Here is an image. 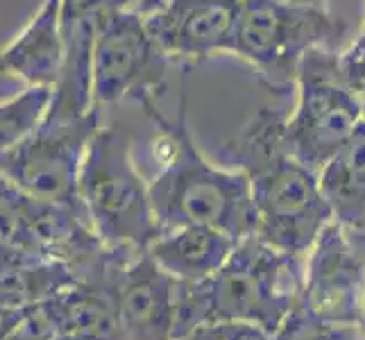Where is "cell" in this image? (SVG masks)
I'll return each mask as SVG.
<instances>
[{
    "label": "cell",
    "instance_id": "obj_1",
    "mask_svg": "<svg viewBox=\"0 0 365 340\" xmlns=\"http://www.w3.org/2000/svg\"><path fill=\"white\" fill-rule=\"evenodd\" d=\"M284 120V111L261 107L222 145L220 157L230 168L247 175L259 241L286 254L307 257L334 213L322 195L318 172L288 153Z\"/></svg>",
    "mask_w": 365,
    "mask_h": 340
},
{
    "label": "cell",
    "instance_id": "obj_2",
    "mask_svg": "<svg viewBox=\"0 0 365 340\" xmlns=\"http://www.w3.org/2000/svg\"><path fill=\"white\" fill-rule=\"evenodd\" d=\"M141 107L157 130L153 143L157 172L148 182V193L159 230L209 225L236 241L255 234L257 213L247 175L238 168H222L202 155L188 130L186 100L175 118L163 116L157 100Z\"/></svg>",
    "mask_w": 365,
    "mask_h": 340
},
{
    "label": "cell",
    "instance_id": "obj_3",
    "mask_svg": "<svg viewBox=\"0 0 365 340\" xmlns=\"http://www.w3.org/2000/svg\"><path fill=\"white\" fill-rule=\"evenodd\" d=\"M307 257L286 254L252 234L236 243L216 274L197 284L182 282L175 313V340L195 326L238 320L274 334L304 295Z\"/></svg>",
    "mask_w": 365,
    "mask_h": 340
},
{
    "label": "cell",
    "instance_id": "obj_4",
    "mask_svg": "<svg viewBox=\"0 0 365 340\" xmlns=\"http://www.w3.org/2000/svg\"><path fill=\"white\" fill-rule=\"evenodd\" d=\"M136 134L123 123L96 130L80 168V200L98 238L111 249L143 252L161 234L148 182L136 168Z\"/></svg>",
    "mask_w": 365,
    "mask_h": 340
},
{
    "label": "cell",
    "instance_id": "obj_5",
    "mask_svg": "<svg viewBox=\"0 0 365 340\" xmlns=\"http://www.w3.org/2000/svg\"><path fill=\"white\" fill-rule=\"evenodd\" d=\"M347 25L327 7L284 0H243L232 55L247 61L268 89L284 93L295 84L302 55L311 48L341 50Z\"/></svg>",
    "mask_w": 365,
    "mask_h": 340
},
{
    "label": "cell",
    "instance_id": "obj_6",
    "mask_svg": "<svg viewBox=\"0 0 365 340\" xmlns=\"http://www.w3.org/2000/svg\"><path fill=\"white\" fill-rule=\"evenodd\" d=\"M341 50L311 48L295 73V109L284 120V143L297 161L320 172L363 118V100L341 71Z\"/></svg>",
    "mask_w": 365,
    "mask_h": 340
},
{
    "label": "cell",
    "instance_id": "obj_7",
    "mask_svg": "<svg viewBox=\"0 0 365 340\" xmlns=\"http://www.w3.org/2000/svg\"><path fill=\"white\" fill-rule=\"evenodd\" d=\"M0 241L25 257L66 266L78 282L98 279L118 249L107 247L80 213L32 197L0 175Z\"/></svg>",
    "mask_w": 365,
    "mask_h": 340
},
{
    "label": "cell",
    "instance_id": "obj_8",
    "mask_svg": "<svg viewBox=\"0 0 365 340\" xmlns=\"http://www.w3.org/2000/svg\"><path fill=\"white\" fill-rule=\"evenodd\" d=\"M100 123L103 109H91L78 118L46 113L28 138L0 155V175L28 195L68 207L86 220L80 200V168Z\"/></svg>",
    "mask_w": 365,
    "mask_h": 340
},
{
    "label": "cell",
    "instance_id": "obj_9",
    "mask_svg": "<svg viewBox=\"0 0 365 340\" xmlns=\"http://www.w3.org/2000/svg\"><path fill=\"white\" fill-rule=\"evenodd\" d=\"M170 59L150 34L143 14L118 9L98 30L91 48V105L105 109L123 100L145 105L166 89Z\"/></svg>",
    "mask_w": 365,
    "mask_h": 340
},
{
    "label": "cell",
    "instance_id": "obj_10",
    "mask_svg": "<svg viewBox=\"0 0 365 340\" xmlns=\"http://www.w3.org/2000/svg\"><path fill=\"white\" fill-rule=\"evenodd\" d=\"M100 282L109 291L123 340H175L180 279L163 272L148 249L118 252Z\"/></svg>",
    "mask_w": 365,
    "mask_h": 340
},
{
    "label": "cell",
    "instance_id": "obj_11",
    "mask_svg": "<svg viewBox=\"0 0 365 340\" xmlns=\"http://www.w3.org/2000/svg\"><path fill=\"white\" fill-rule=\"evenodd\" d=\"M302 302L322 320L365 322V263L341 222L331 220L309 249Z\"/></svg>",
    "mask_w": 365,
    "mask_h": 340
},
{
    "label": "cell",
    "instance_id": "obj_12",
    "mask_svg": "<svg viewBox=\"0 0 365 340\" xmlns=\"http://www.w3.org/2000/svg\"><path fill=\"white\" fill-rule=\"evenodd\" d=\"M243 0H163L145 25L170 61L232 55Z\"/></svg>",
    "mask_w": 365,
    "mask_h": 340
},
{
    "label": "cell",
    "instance_id": "obj_13",
    "mask_svg": "<svg viewBox=\"0 0 365 340\" xmlns=\"http://www.w3.org/2000/svg\"><path fill=\"white\" fill-rule=\"evenodd\" d=\"M132 7V0H61V36L64 68L53 89L48 111L61 118H78L98 109L91 105L89 64L98 30L118 9Z\"/></svg>",
    "mask_w": 365,
    "mask_h": 340
},
{
    "label": "cell",
    "instance_id": "obj_14",
    "mask_svg": "<svg viewBox=\"0 0 365 340\" xmlns=\"http://www.w3.org/2000/svg\"><path fill=\"white\" fill-rule=\"evenodd\" d=\"M64 68L61 0H43L28 25L0 50V73L25 86L55 89Z\"/></svg>",
    "mask_w": 365,
    "mask_h": 340
},
{
    "label": "cell",
    "instance_id": "obj_15",
    "mask_svg": "<svg viewBox=\"0 0 365 340\" xmlns=\"http://www.w3.org/2000/svg\"><path fill=\"white\" fill-rule=\"evenodd\" d=\"M236 238L209 225H182L161 232L148 245V254L157 266L180 282L197 284L216 274L232 249Z\"/></svg>",
    "mask_w": 365,
    "mask_h": 340
},
{
    "label": "cell",
    "instance_id": "obj_16",
    "mask_svg": "<svg viewBox=\"0 0 365 340\" xmlns=\"http://www.w3.org/2000/svg\"><path fill=\"white\" fill-rule=\"evenodd\" d=\"M334 220L343 227L365 222V123L351 132L345 145L318 172Z\"/></svg>",
    "mask_w": 365,
    "mask_h": 340
},
{
    "label": "cell",
    "instance_id": "obj_17",
    "mask_svg": "<svg viewBox=\"0 0 365 340\" xmlns=\"http://www.w3.org/2000/svg\"><path fill=\"white\" fill-rule=\"evenodd\" d=\"M75 282L61 263L23 257L0 270V311H28Z\"/></svg>",
    "mask_w": 365,
    "mask_h": 340
},
{
    "label": "cell",
    "instance_id": "obj_18",
    "mask_svg": "<svg viewBox=\"0 0 365 340\" xmlns=\"http://www.w3.org/2000/svg\"><path fill=\"white\" fill-rule=\"evenodd\" d=\"M53 89L25 86L16 96L0 103V155L28 138L46 118Z\"/></svg>",
    "mask_w": 365,
    "mask_h": 340
},
{
    "label": "cell",
    "instance_id": "obj_19",
    "mask_svg": "<svg viewBox=\"0 0 365 340\" xmlns=\"http://www.w3.org/2000/svg\"><path fill=\"white\" fill-rule=\"evenodd\" d=\"M270 340H365L361 326L322 320L307 309L304 302L291 309Z\"/></svg>",
    "mask_w": 365,
    "mask_h": 340
},
{
    "label": "cell",
    "instance_id": "obj_20",
    "mask_svg": "<svg viewBox=\"0 0 365 340\" xmlns=\"http://www.w3.org/2000/svg\"><path fill=\"white\" fill-rule=\"evenodd\" d=\"M178 340H270V334H266L257 324L238 322V320H218L195 326L193 331Z\"/></svg>",
    "mask_w": 365,
    "mask_h": 340
},
{
    "label": "cell",
    "instance_id": "obj_21",
    "mask_svg": "<svg viewBox=\"0 0 365 340\" xmlns=\"http://www.w3.org/2000/svg\"><path fill=\"white\" fill-rule=\"evenodd\" d=\"M343 230L347 232L351 245L356 247V252H359L361 259H363V263H365V222L359 225V227H343Z\"/></svg>",
    "mask_w": 365,
    "mask_h": 340
},
{
    "label": "cell",
    "instance_id": "obj_22",
    "mask_svg": "<svg viewBox=\"0 0 365 340\" xmlns=\"http://www.w3.org/2000/svg\"><path fill=\"white\" fill-rule=\"evenodd\" d=\"M25 254H21V252H16V249H11L9 245H5L3 241H0V270H5L9 263H14V261H19V259H23ZM32 259V257H30Z\"/></svg>",
    "mask_w": 365,
    "mask_h": 340
},
{
    "label": "cell",
    "instance_id": "obj_23",
    "mask_svg": "<svg viewBox=\"0 0 365 340\" xmlns=\"http://www.w3.org/2000/svg\"><path fill=\"white\" fill-rule=\"evenodd\" d=\"M161 3H163V0H132V7L138 11V14L148 16L150 11H155Z\"/></svg>",
    "mask_w": 365,
    "mask_h": 340
},
{
    "label": "cell",
    "instance_id": "obj_24",
    "mask_svg": "<svg viewBox=\"0 0 365 340\" xmlns=\"http://www.w3.org/2000/svg\"><path fill=\"white\" fill-rule=\"evenodd\" d=\"M291 5H311V7H327V0H284Z\"/></svg>",
    "mask_w": 365,
    "mask_h": 340
},
{
    "label": "cell",
    "instance_id": "obj_25",
    "mask_svg": "<svg viewBox=\"0 0 365 340\" xmlns=\"http://www.w3.org/2000/svg\"><path fill=\"white\" fill-rule=\"evenodd\" d=\"M351 48H359V50H365V19H363V25H361V32L354 41H351Z\"/></svg>",
    "mask_w": 365,
    "mask_h": 340
},
{
    "label": "cell",
    "instance_id": "obj_26",
    "mask_svg": "<svg viewBox=\"0 0 365 340\" xmlns=\"http://www.w3.org/2000/svg\"><path fill=\"white\" fill-rule=\"evenodd\" d=\"M55 340H100V338H71V336H64V338H55Z\"/></svg>",
    "mask_w": 365,
    "mask_h": 340
}]
</instances>
